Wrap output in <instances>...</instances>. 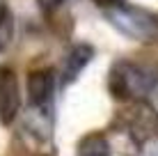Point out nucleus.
I'll return each instance as SVG.
<instances>
[{"label":"nucleus","instance_id":"nucleus-1","mask_svg":"<svg viewBox=\"0 0 158 156\" xmlns=\"http://www.w3.org/2000/svg\"><path fill=\"white\" fill-rule=\"evenodd\" d=\"M106 19L110 21L122 35L135 41H156L158 39V14L147 12L135 5L119 2L106 9Z\"/></svg>","mask_w":158,"mask_h":156},{"label":"nucleus","instance_id":"nucleus-2","mask_svg":"<svg viewBox=\"0 0 158 156\" xmlns=\"http://www.w3.org/2000/svg\"><path fill=\"white\" fill-rule=\"evenodd\" d=\"M156 76L149 69H142L133 62H117L110 69V92L117 99H140L151 92Z\"/></svg>","mask_w":158,"mask_h":156},{"label":"nucleus","instance_id":"nucleus-3","mask_svg":"<svg viewBox=\"0 0 158 156\" xmlns=\"http://www.w3.org/2000/svg\"><path fill=\"white\" fill-rule=\"evenodd\" d=\"M21 110V90L19 78L9 67L0 64V122L12 124Z\"/></svg>","mask_w":158,"mask_h":156},{"label":"nucleus","instance_id":"nucleus-4","mask_svg":"<svg viewBox=\"0 0 158 156\" xmlns=\"http://www.w3.org/2000/svg\"><path fill=\"white\" fill-rule=\"evenodd\" d=\"M55 92V74L51 69H37L28 76V101L35 108H41L51 101Z\"/></svg>","mask_w":158,"mask_h":156},{"label":"nucleus","instance_id":"nucleus-5","mask_svg":"<svg viewBox=\"0 0 158 156\" xmlns=\"http://www.w3.org/2000/svg\"><path fill=\"white\" fill-rule=\"evenodd\" d=\"M92 57H94V48H92L89 44H76V46H71V51L67 53V57H64V62H62L60 83H62V85L73 83V80L83 74V69L89 64Z\"/></svg>","mask_w":158,"mask_h":156},{"label":"nucleus","instance_id":"nucleus-6","mask_svg":"<svg viewBox=\"0 0 158 156\" xmlns=\"http://www.w3.org/2000/svg\"><path fill=\"white\" fill-rule=\"evenodd\" d=\"M78 156H110V147L103 133H89L78 142Z\"/></svg>","mask_w":158,"mask_h":156},{"label":"nucleus","instance_id":"nucleus-7","mask_svg":"<svg viewBox=\"0 0 158 156\" xmlns=\"http://www.w3.org/2000/svg\"><path fill=\"white\" fill-rule=\"evenodd\" d=\"M12 37H14V14L7 5L0 2V51L9 46Z\"/></svg>","mask_w":158,"mask_h":156},{"label":"nucleus","instance_id":"nucleus-8","mask_svg":"<svg viewBox=\"0 0 158 156\" xmlns=\"http://www.w3.org/2000/svg\"><path fill=\"white\" fill-rule=\"evenodd\" d=\"M37 5H39V9H44V12H53V9H57L62 5V0H37Z\"/></svg>","mask_w":158,"mask_h":156},{"label":"nucleus","instance_id":"nucleus-9","mask_svg":"<svg viewBox=\"0 0 158 156\" xmlns=\"http://www.w3.org/2000/svg\"><path fill=\"white\" fill-rule=\"evenodd\" d=\"M96 5H101V7H106V9H110V7H115V5H119L122 0H94Z\"/></svg>","mask_w":158,"mask_h":156}]
</instances>
